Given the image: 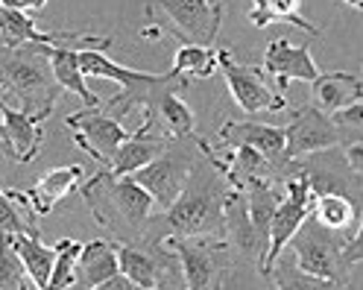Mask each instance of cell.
Returning a JSON list of instances; mask_svg holds the SVG:
<instances>
[{"instance_id": "43", "label": "cell", "mask_w": 363, "mask_h": 290, "mask_svg": "<svg viewBox=\"0 0 363 290\" xmlns=\"http://www.w3.org/2000/svg\"><path fill=\"white\" fill-rule=\"evenodd\" d=\"M33 290H35V287H33Z\"/></svg>"}, {"instance_id": "26", "label": "cell", "mask_w": 363, "mask_h": 290, "mask_svg": "<svg viewBox=\"0 0 363 290\" xmlns=\"http://www.w3.org/2000/svg\"><path fill=\"white\" fill-rule=\"evenodd\" d=\"M158 247V243H155ZM162 250V247H158ZM162 261H164V250L162 255H152L147 250H138V247H129V243H121L118 247V267H121V273L135 281L141 290L144 287H155L158 281V273H162Z\"/></svg>"}, {"instance_id": "14", "label": "cell", "mask_w": 363, "mask_h": 290, "mask_svg": "<svg viewBox=\"0 0 363 290\" xmlns=\"http://www.w3.org/2000/svg\"><path fill=\"white\" fill-rule=\"evenodd\" d=\"M85 182V167L82 164H65V167H53L41 176V179L30 188V191H12L6 188V196L12 203L27 206L33 220L44 217L59 199H65L74 188H79Z\"/></svg>"}, {"instance_id": "13", "label": "cell", "mask_w": 363, "mask_h": 290, "mask_svg": "<svg viewBox=\"0 0 363 290\" xmlns=\"http://www.w3.org/2000/svg\"><path fill=\"white\" fill-rule=\"evenodd\" d=\"M340 144V135L325 111L316 106H302L293 111L290 123L284 126V162H299L302 155L325 152Z\"/></svg>"}, {"instance_id": "16", "label": "cell", "mask_w": 363, "mask_h": 290, "mask_svg": "<svg viewBox=\"0 0 363 290\" xmlns=\"http://www.w3.org/2000/svg\"><path fill=\"white\" fill-rule=\"evenodd\" d=\"M53 115V108L41 111H21L12 108L4 100V144H9V152L15 162L30 164L44 147V121Z\"/></svg>"}, {"instance_id": "20", "label": "cell", "mask_w": 363, "mask_h": 290, "mask_svg": "<svg viewBox=\"0 0 363 290\" xmlns=\"http://www.w3.org/2000/svg\"><path fill=\"white\" fill-rule=\"evenodd\" d=\"M308 217L316 226L328 229L331 235L337 232H357L360 229V206L346 194H311Z\"/></svg>"}, {"instance_id": "3", "label": "cell", "mask_w": 363, "mask_h": 290, "mask_svg": "<svg viewBox=\"0 0 363 290\" xmlns=\"http://www.w3.org/2000/svg\"><path fill=\"white\" fill-rule=\"evenodd\" d=\"M223 199L225 188L217 176L191 173L185 191L179 194L176 203L164 211L167 229L176 238H202V235H223Z\"/></svg>"}, {"instance_id": "27", "label": "cell", "mask_w": 363, "mask_h": 290, "mask_svg": "<svg viewBox=\"0 0 363 290\" xmlns=\"http://www.w3.org/2000/svg\"><path fill=\"white\" fill-rule=\"evenodd\" d=\"M214 71H217V50L214 48H199V44L182 41V48L173 56V68L167 74L176 79H185V77L208 79V77H214Z\"/></svg>"}, {"instance_id": "19", "label": "cell", "mask_w": 363, "mask_h": 290, "mask_svg": "<svg viewBox=\"0 0 363 290\" xmlns=\"http://www.w3.org/2000/svg\"><path fill=\"white\" fill-rule=\"evenodd\" d=\"M167 147H170V138L155 135L147 123H141L135 132H129V138L118 147L115 159H111V164L106 170L115 173V176H132L135 170H141L152 159H158V155H162Z\"/></svg>"}, {"instance_id": "10", "label": "cell", "mask_w": 363, "mask_h": 290, "mask_svg": "<svg viewBox=\"0 0 363 290\" xmlns=\"http://www.w3.org/2000/svg\"><path fill=\"white\" fill-rule=\"evenodd\" d=\"M217 68L225 77V85L232 91V100L246 115H261V111H281L287 106L284 94L269 91L264 82V71L255 65H243L232 59V50H217Z\"/></svg>"}, {"instance_id": "2", "label": "cell", "mask_w": 363, "mask_h": 290, "mask_svg": "<svg viewBox=\"0 0 363 290\" xmlns=\"http://www.w3.org/2000/svg\"><path fill=\"white\" fill-rule=\"evenodd\" d=\"M0 97H12V108L21 111H33V103H41V108H56V79L44 44L6 50V56L0 59Z\"/></svg>"}, {"instance_id": "40", "label": "cell", "mask_w": 363, "mask_h": 290, "mask_svg": "<svg viewBox=\"0 0 363 290\" xmlns=\"http://www.w3.org/2000/svg\"><path fill=\"white\" fill-rule=\"evenodd\" d=\"M0 141H4V97H0Z\"/></svg>"}, {"instance_id": "33", "label": "cell", "mask_w": 363, "mask_h": 290, "mask_svg": "<svg viewBox=\"0 0 363 290\" xmlns=\"http://www.w3.org/2000/svg\"><path fill=\"white\" fill-rule=\"evenodd\" d=\"M155 290H188V284L182 281V276H179V267L170 261L167 252H164V261H162V273H158Z\"/></svg>"}, {"instance_id": "15", "label": "cell", "mask_w": 363, "mask_h": 290, "mask_svg": "<svg viewBox=\"0 0 363 290\" xmlns=\"http://www.w3.org/2000/svg\"><path fill=\"white\" fill-rule=\"evenodd\" d=\"M261 71H267L269 77H276L279 85V94L287 91V85L293 79H302V82H313L320 77V68L311 56V44H290L287 38H272L264 50V65Z\"/></svg>"}, {"instance_id": "4", "label": "cell", "mask_w": 363, "mask_h": 290, "mask_svg": "<svg viewBox=\"0 0 363 290\" xmlns=\"http://www.w3.org/2000/svg\"><path fill=\"white\" fill-rule=\"evenodd\" d=\"M77 62H79V71L82 77H94V79H115L123 91L118 97H108L103 103V111L111 115L115 121L123 123V118L135 106H144L150 91L155 85H162L167 79H176L170 74H147V71H132L123 68L115 59H108L103 50H77Z\"/></svg>"}, {"instance_id": "42", "label": "cell", "mask_w": 363, "mask_h": 290, "mask_svg": "<svg viewBox=\"0 0 363 290\" xmlns=\"http://www.w3.org/2000/svg\"><path fill=\"white\" fill-rule=\"evenodd\" d=\"M0 4H4V0H0Z\"/></svg>"}, {"instance_id": "7", "label": "cell", "mask_w": 363, "mask_h": 290, "mask_svg": "<svg viewBox=\"0 0 363 290\" xmlns=\"http://www.w3.org/2000/svg\"><path fill=\"white\" fill-rule=\"evenodd\" d=\"M65 126L74 135V144L82 152H88L100 167H108L118 147L129 138L126 126L111 115H106L103 106H94V108L85 106L82 111H74V115L65 118Z\"/></svg>"}, {"instance_id": "34", "label": "cell", "mask_w": 363, "mask_h": 290, "mask_svg": "<svg viewBox=\"0 0 363 290\" xmlns=\"http://www.w3.org/2000/svg\"><path fill=\"white\" fill-rule=\"evenodd\" d=\"M343 159H346V170L360 182V170H363V144L360 141H352L343 147Z\"/></svg>"}, {"instance_id": "18", "label": "cell", "mask_w": 363, "mask_h": 290, "mask_svg": "<svg viewBox=\"0 0 363 290\" xmlns=\"http://www.w3.org/2000/svg\"><path fill=\"white\" fill-rule=\"evenodd\" d=\"M243 199H246V214H249V226H252L255 243H258V261L267 252V240H269V220L276 214L279 206V188L272 182V176H261V179H249L243 188Z\"/></svg>"}, {"instance_id": "24", "label": "cell", "mask_w": 363, "mask_h": 290, "mask_svg": "<svg viewBox=\"0 0 363 290\" xmlns=\"http://www.w3.org/2000/svg\"><path fill=\"white\" fill-rule=\"evenodd\" d=\"M44 53H48L50 71H53V79H56L59 88L77 94L88 108L100 106V97L85 85V77H82L79 62H77V50H67V48H44Z\"/></svg>"}, {"instance_id": "12", "label": "cell", "mask_w": 363, "mask_h": 290, "mask_svg": "<svg viewBox=\"0 0 363 290\" xmlns=\"http://www.w3.org/2000/svg\"><path fill=\"white\" fill-rule=\"evenodd\" d=\"M191 173H194V162L188 159V155L167 147V150L158 155V159H152L147 167L135 170L132 179L152 196V203H155L158 208L167 211V208L176 203V199H179V194L185 191Z\"/></svg>"}, {"instance_id": "5", "label": "cell", "mask_w": 363, "mask_h": 290, "mask_svg": "<svg viewBox=\"0 0 363 290\" xmlns=\"http://www.w3.org/2000/svg\"><path fill=\"white\" fill-rule=\"evenodd\" d=\"M167 255L176 258L179 276L188 284V290H217L220 287V273L223 267H229L223 261L225 252V240H214V235H202V238H164L158 240Z\"/></svg>"}, {"instance_id": "11", "label": "cell", "mask_w": 363, "mask_h": 290, "mask_svg": "<svg viewBox=\"0 0 363 290\" xmlns=\"http://www.w3.org/2000/svg\"><path fill=\"white\" fill-rule=\"evenodd\" d=\"M182 88H185V79H167L155 85L144 103V123L150 129L162 126L164 138L170 141H185L196 132V118L182 100Z\"/></svg>"}, {"instance_id": "41", "label": "cell", "mask_w": 363, "mask_h": 290, "mask_svg": "<svg viewBox=\"0 0 363 290\" xmlns=\"http://www.w3.org/2000/svg\"><path fill=\"white\" fill-rule=\"evenodd\" d=\"M144 290H155V287H144Z\"/></svg>"}, {"instance_id": "32", "label": "cell", "mask_w": 363, "mask_h": 290, "mask_svg": "<svg viewBox=\"0 0 363 290\" xmlns=\"http://www.w3.org/2000/svg\"><path fill=\"white\" fill-rule=\"evenodd\" d=\"M331 123L337 129V135H343V132H352V141H360V121H363V103H352L346 108H337L331 111Z\"/></svg>"}, {"instance_id": "23", "label": "cell", "mask_w": 363, "mask_h": 290, "mask_svg": "<svg viewBox=\"0 0 363 290\" xmlns=\"http://www.w3.org/2000/svg\"><path fill=\"white\" fill-rule=\"evenodd\" d=\"M249 21H252L255 27L287 24V27H296V30L308 33L311 38L320 35V27L311 24V21L302 15V0H252Z\"/></svg>"}, {"instance_id": "36", "label": "cell", "mask_w": 363, "mask_h": 290, "mask_svg": "<svg viewBox=\"0 0 363 290\" xmlns=\"http://www.w3.org/2000/svg\"><path fill=\"white\" fill-rule=\"evenodd\" d=\"M94 290H141L138 284H135V281H129L123 273H115V276H111V279H106V281H100Z\"/></svg>"}, {"instance_id": "30", "label": "cell", "mask_w": 363, "mask_h": 290, "mask_svg": "<svg viewBox=\"0 0 363 290\" xmlns=\"http://www.w3.org/2000/svg\"><path fill=\"white\" fill-rule=\"evenodd\" d=\"M27 273L21 267L12 243L6 235H0V290H27Z\"/></svg>"}, {"instance_id": "6", "label": "cell", "mask_w": 363, "mask_h": 290, "mask_svg": "<svg viewBox=\"0 0 363 290\" xmlns=\"http://www.w3.org/2000/svg\"><path fill=\"white\" fill-rule=\"evenodd\" d=\"M308 206H311V182H308V173L302 167H296V173H293L284 185V199H279L276 214L269 220V240H267V252L261 258L264 276H269L279 255L287 250L290 238L296 235L299 226L308 220Z\"/></svg>"}, {"instance_id": "35", "label": "cell", "mask_w": 363, "mask_h": 290, "mask_svg": "<svg viewBox=\"0 0 363 290\" xmlns=\"http://www.w3.org/2000/svg\"><path fill=\"white\" fill-rule=\"evenodd\" d=\"M48 4H50V0H4L0 6L15 9V12H41Z\"/></svg>"}, {"instance_id": "39", "label": "cell", "mask_w": 363, "mask_h": 290, "mask_svg": "<svg viewBox=\"0 0 363 290\" xmlns=\"http://www.w3.org/2000/svg\"><path fill=\"white\" fill-rule=\"evenodd\" d=\"M343 4H346L349 9H357V12H360V6H363V0H343Z\"/></svg>"}, {"instance_id": "38", "label": "cell", "mask_w": 363, "mask_h": 290, "mask_svg": "<svg viewBox=\"0 0 363 290\" xmlns=\"http://www.w3.org/2000/svg\"><path fill=\"white\" fill-rule=\"evenodd\" d=\"M65 290H94V287H91V284H85V281H82V279H77V281H74V284H67V287H65Z\"/></svg>"}, {"instance_id": "9", "label": "cell", "mask_w": 363, "mask_h": 290, "mask_svg": "<svg viewBox=\"0 0 363 290\" xmlns=\"http://www.w3.org/2000/svg\"><path fill=\"white\" fill-rule=\"evenodd\" d=\"M162 9L176 30H167L173 38L199 44V48H211L220 35L223 24V6L214 0H155L147 9Z\"/></svg>"}, {"instance_id": "29", "label": "cell", "mask_w": 363, "mask_h": 290, "mask_svg": "<svg viewBox=\"0 0 363 290\" xmlns=\"http://www.w3.org/2000/svg\"><path fill=\"white\" fill-rule=\"evenodd\" d=\"M267 279H272V290H343V284L313 279L302 273L296 264H287V261H281V267H272Z\"/></svg>"}, {"instance_id": "31", "label": "cell", "mask_w": 363, "mask_h": 290, "mask_svg": "<svg viewBox=\"0 0 363 290\" xmlns=\"http://www.w3.org/2000/svg\"><path fill=\"white\" fill-rule=\"evenodd\" d=\"M0 235H38L33 223L21 217V211L15 208L4 188H0Z\"/></svg>"}, {"instance_id": "21", "label": "cell", "mask_w": 363, "mask_h": 290, "mask_svg": "<svg viewBox=\"0 0 363 290\" xmlns=\"http://www.w3.org/2000/svg\"><path fill=\"white\" fill-rule=\"evenodd\" d=\"M311 94H313V106L331 115V111L346 108L363 97V82L357 74H346V71L320 74L311 82Z\"/></svg>"}, {"instance_id": "17", "label": "cell", "mask_w": 363, "mask_h": 290, "mask_svg": "<svg viewBox=\"0 0 363 290\" xmlns=\"http://www.w3.org/2000/svg\"><path fill=\"white\" fill-rule=\"evenodd\" d=\"M217 141L225 147H252L276 167H284V126H269L255 121H225L217 132Z\"/></svg>"}, {"instance_id": "22", "label": "cell", "mask_w": 363, "mask_h": 290, "mask_svg": "<svg viewBox=\"0 0 363 290\" xmlns=\"http://www.w3.org/2000/svg\"><path fill=\"white\" fill-rule=\"evenodd\" d=\"M12 250L21 261V267H24L27 279L33 281L35 290H44L50 281V270H53V261H56V252L53 247H48V243H41L38 235H6Z\"/></svg>"}, {"instance_id": "37", "label": "cell", "mask_w": 363, "mask_h": 290, "mask_svg": "<svg viewBox=\"0 0 363 290\" xmlns=\"http://www.w3.org/2000/svg\"><path fill=\"white\" fill-rule=\"evenodd\" d=\"M162 35H164V33H162V27H158V24H150V27L141 30V38H147V41H158Z\"/></svg>"}, {"instance_id": "1", "label": "cell", "mask_w": 363, "mask_h": 290, "mask_svg": "<svg viewBox=\"0 0 363 290\" xmlns=\"http://www.w3.org/2000/svg\"><path fill=\"white\" fill-rule=\"evenodd\" d=\"M79 194L100 226L121 238L138 235L150 223V214L155 208L152 196L132 176H115L106 167L97 170L88 182H82Z\"/></svg>"}, {"instance_id": "28", "label": "cell", "mask_w": 363, "mask_h": 290, "mask_svg": "<svg viewBox=\"0 0 363 290\" xmlns=\"http://www.w3.org/2000/svg\"><path fill=\"white\" fill-rule=\"evenodd\" d=\"M53 252H56V261H53V270H50V281L44 290H65L67 284H74L79 279L77 276V258L82 252V243L74 238H62L53 243Z\"/></svg>"}, {"instance_id": "25", "label": "cell", "mask_w": 363, "mask_h": 290, "mask_svg": "<svg viewBox=\"0 0 363 290\" xmlns=\"http://www.w3.org/2000/svg\"><path fill=\"white\" fill-rule=\"evenodd\" d=\"M115 273H121L118 267V247L108 240H91V243H82V252L77 258V276L97 287L100 281L111 279Z\"/></svg>"}, {"instance_id": "8", "label": "cell", "mask_w": 363, "mask_h": 290, "mask_svg": "<svg viewBox=\"0 0 363 290\" xmlns=\"http://www.w3.org/2000/svg\"><path fill=\"white\" fill-rule=\"evenodd\" d=\"M287 247L293 250V264L302 273L313 279H325V281H346L343 261H340V243H334V235L323 226H316L313 220H305L299 232L290 238Z\"/></svg>"}]
</instances>
